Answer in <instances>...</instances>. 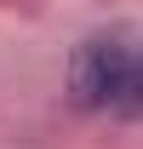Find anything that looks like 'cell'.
Returning a JSON list of instances; mask_svg holds the SVG:
<instances>
[{
	"label": "cell",
	"mask_w": 143,
	"mask_h": 149,
	"mask_svg": "<svg viewBox=\"0 0 143 149\" xmlns=\"http://www.w3.org/2000/svg\"><path fill=\"white\" fill-rule=\"evenodd\" d=\"M137 63V46L126 35H92L69 57V92L80 109H115L126 92V74Z\"/></svg>",
	"instance_id": "6da1fadb"
},
{
	"label": "cell",
	"mask_w": 143,
	"mask_h": 149,
	"mask_svg": "<svg viewBox=\"0 0 143 149\" xmlns=\"http://www.w3.org/2000/svg\"><path fill=\"white\" fill-rule=\"evenodd\" d=\"M115 109L126 115V120H143V46H137V63H132V74H126V92Z\"/></svg>",
	"instance_id": "7a4b0ae2"
}]
</instances>
